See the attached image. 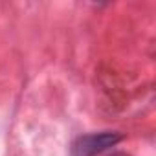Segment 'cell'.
<instances>
[{
	"instance_id": "1",
	"label": "cell",
	"mask_w": 156,
	"mask_h": 156,
	"mask_svg": "<svg viewBox=\"0 0 156 156\" xmlns=\"http://www.w3.org/2000/svg\"><path fill=\"white\" fill-rule=\"evenodd\" d=\"M121 136L118 132H94L77 138L72 143V156H98L114 147Z\"/></svg>"
},
{
	"instance_id": "2",
	"label": "cell",
	"mask_w": 156,
	"mask_h": 156,
	"mask_svg": "<svg viewBox=\"0 0 156 156\" xmlns=\"http://www.w3.org/2000/svg\"><path fill=\"white\" fill-rule=\"evenodd\" d=\"M116 156H127V154H116Z\"/></svg>"
}]
</instances>
